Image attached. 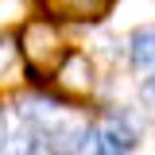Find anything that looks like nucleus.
Wrapping results in <instances>:
<instances>
[{
    "mask_svg": "<svg viewBox=\"0 0 155 155\" xmlns=\"http://www.w3.org/2000/svg\"><path fill=\"white\" fill-rule=\"evenodd\" d=\"M19 51L27 58V70L39 74V70H54L62 62V35L54 31L51 19H27L23 31H19Z\"/></svg>",
    "mask_w": 155,
    "mask_h": 155,
    "instance_id": "obj_1",
    "label": "nucleus"
},
{
    "mask_svg": "<svg viewBox=\"0 0 155 155\" xmlns=\"http://www.w3.org/2000/svg\"><path fill=\"white\" fill-rule=\"evenodd\" d=\"M47 19H62V23H97L109 16L113 0H39Z\"/></svg>",
    "mask_w": 155,
    "mask_h": 155,
    "instance_id": "obj_2",
    "label": "nucleus"
},
{
    "mask_svg": "<svg viewBox=\"0 0 155 155\" xmlns=\"http://www.w3.org/2000/svg\"><path fill=\"white\" fill-rule=\"evenodd\" d=\"M54 81L66 89V93L85 97L97 85V70H93V62H89L85 54H62V62L54 66Z\"/></svg>",
    "mask_w": 155,
    "mask_h": 155,
    "instance_id": "obj_3",
    "label": "nucleus"
},
{
    "mask_svg": "<svg viewBox=\"0 0 155 155\" xmlns=\"http://www.w3.org/2000/svg\"><path fill=\"white\" fill-rule=\"evenodd\" d=\"M128 54H132L136 70H151L155 66V23H143L136 27L132 39H128Z\"/></svg>",
    "mask_w": 155,
    "mask_h": 155,
    "instance_id": "obj_4",
    "label": "nucleus"
},
{
    "mask_svg": "<svg viewBox=\"0 0 155 155\" xmlns=\"http://www.w3.org/2000/svg\"><path fill=\"white\" fill-rule=\"evenodd\" d=\"M89 155H128V151H120V147H116L113 140H109V136L101 132V136L93 140V143H89Z\"/></svg>",
    "mask_w": 155,
    "mask_h": 155,
    "instance_id": "obj_5",
    "label": "nucleus"
},
{
    "mask_svg": "<svg viewBox=\"0 0 155 155\" xmlns=\"http://www.w3.org/2000/svg\"><path fill=\"white\" fill-rule=\"evenodd\" d=\"M12 62H16V43H12V39H0V74H4Z\"/></svg>",
    "mask_w": 155,
    "mask_h": 155,
    "instance_id": "obj_6",
    "label": "nucleus"
},
{
    "mask_svg": "<svg viewBox=\"0 0 155 155\" xmlns=\"http://www.w3.org/2000/svg\"><path fill=\"white\" fill-rule=\"evenodd\" d=\"M140 101H143L147 109H155V78H143V85H140Z\"/></svg>",
    "mask_w": 155,
    "mask_h": 155,
    "instance_id": "obj_7",
    "label": "nucleus"
},
{
    "mask_svg": "<svg viewBox=\"0 0 155 155\" xmlns=\"http://www.w3.org/2000/svg\"><path fill=\"white\" fill-rule=\"evenodd\" d=\"M8 136H12L8 132V120H4V113H0V155L8 151Z\"/></svg>",
    "mask_w": 155,
    "mask_h": 155,
    "instance_id": "obj_8",
    "label": "nucleus"
}]
</instances>
